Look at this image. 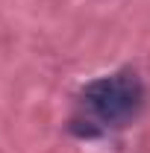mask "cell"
Masks as SVG:
<instances>
[{
  "instance_id": "cell-1",
  "label": "cell",
  "mask_w": 150,
  "mask_h": 153,
  "mask_svg": "<svg viewBox=\"0 0 150 153\" xmlns=\"http://www.w3.org/2000/svg\"><path fill=\"white\" fill-rule=\"evenodd\" d=\"M79 106L85 112V124L76 133L97 135L106 130H121L132 124L141 106H144V82L135 71H115V74L97 76L79 91Z\"/></svg>"
}]
</instances>
